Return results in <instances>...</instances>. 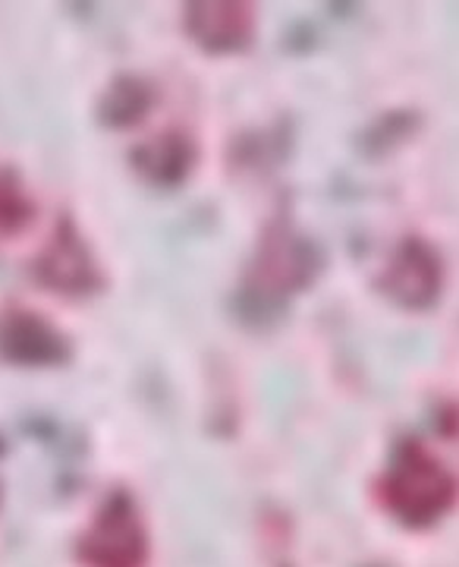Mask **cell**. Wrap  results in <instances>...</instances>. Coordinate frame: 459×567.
<instances>
[{
    "label": "cell",
    "instance_id": "obj_1",
    "mask_svg": "<svg viewBox=\"0 0 459 567\" xmlns=\"http://www.w3.org/2000/svg\"><path fill=\"white\" fill-rule=\"evenodd\" d=\"M378 505L409 529L444 520L459 498V480L419 439H403L378 476Z\"/></svg>",
    "mask_w": 459,
    "mask_h": 567
},
{
    "label": "cell",
    "instance_id": "obj_2",
    "mask_svg": "<svg viewBox=\"0 0 459 567\" xmlns=\"http://www.w3.org/2000/svg\"><path fill=\"white\" fill-rule=\"evenodd\" d=\"M148 555V529L142 524L139 507L123 492L101 505L76 546L82 567H145Z\"/></svg>",
    "mask_w": 459,
    "mask_h": 567
},
{
    "label": "cell",
    "instance_id": "obj_3",
    "mask_svg": "<svg viewBox=\"0 0 459 567\" xmlns=\"http://www.w3.org/2000/svg\"><path fill=\"white\" fill-rule=\"evenodd\" d=\"M380 293L406 312H428L444 293V259L421 237H406L380 275Z\"/></svg>",
    "mask_w": 459,
    "mask_h": 567
},
{
    "label": "cell",
    "instance_id": "obj_4",
    "mask_svg": "<svg viewBox=\"0 0 459 567\" xmlns=\"http://www.w3.org/2000/svg\"><path fill=\"white\" fill-rule=\"evenodd\" d=\"M186 32L211 54H233L255 39V10L249 3H192Z\"/></svg>",
    "mask_w": 459,
    "mask_h": 567
},
{
    "label": "cell",
    "instance_id": "obj_5",
    "mask_svg": "<svg viewBox=\"0 0 459 567\" xmlns=\"http://www.w3.org/2000/svg\"><path fill=\"white\" fill-rule=\"evenodd\" d=\"M315 271H319V259L312 256V249L302 237H293L283 227L278 234L264 237L255 275L268 293H293L312 281Z\"/></svg>",
    "mask_w": 459,
    "mask_h": 567
},
{
    "label": "cell",
    "instance_id": "obj_6",
    "mask_svg": "<svg viewBox=\"0 0 459 567\" xmlns=\"http://www.w3.org/2000/svg\"><path fill=\"white\" fill-rule=\"evenodd\" d=\"M0 357L17 363H58L63 357V338L39 312H3L0 316Z\"/></svg>",
    "mask_w": 459,
    "mask_h": 567
},
{
    "label": "cell",
    "instance_id": "obj_7",
    "mask_svg": "<svg viewBox=\"0 0 459 567\" xmlns=\"http://www.w3.org/2000/svg\"><path fill=\"white\" fill-rule=\"evenodd\" d=\"M41 278L51 284V287H61L63 293H82L88 287L98 284V271L92 256L85 252V246L80 244V237L63 227V234L51 244L48 256L39 265Z\"/></svg>",
    "mask_w": 459,
    "mask_h": 567
},
{
    "label": "cell",
    "instance_id": "obj_8",
    "mask_svg": "<svg viewBox=\"0 0 459 567\" xmlns=\"http://www.w3.org/2000/svg\"><path fill=\"white\" fill-rule=\"evenodd\" d=\"M32 221V199L10 174H0V234L13 237Z\"/></svg>",
    "mask_w": 459,
    "mask_h": 567
}]
</instances>
